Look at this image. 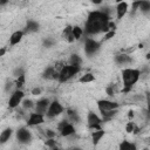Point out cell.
Instances as JSON below:
<instances>
[{
  "label": "cell",
  "instance_id": "1",
  "mask_svg": "<svg viewBox=\"0 0 150 150\" xmlns=\"http://www.w3.org/2000/svg\"><path fill=\"white\" fill-rule=\"evenodd\" d=\"M109 15L104 12H90L86 22V32L88 34H98L101 32H109Z\"/></svg>",
  "mask_w": 150,
  "mask_h": 150
},
{
  "label": "cell",
  "instance_id": "2",
  "mask_svg": "<svg viewBox=\"0 0 150 150\" xmlns=\"http://www.w3.org/2000/svg\"><path fill=\"white\" fill-rule=\"evenodd\" d=\"M141 76V71L138 69H132V68H127L122 71V79H123V93H128L131 90V87L138 81Z\"/></svg>",
  "mask_w": 150,
  "mask_h": 150
},
{
  "label": "cell",
  "instance_id": "3",
  "mask_svg": "<svg viewBox=\"0 0 150 150\" xmlns=\"http://www.w3.org/2000/svg\"><path fill=\"white\" fill-rule=\"evenodd\" d=\"M80 70V66H64L61 71H60V76H59V81L60 82H66L69 79H71L75 74H77Z\"/></svg>",
  "mask_w": 150,
  "mask_h": 150
},
{
  "label": "cell",
  "instance_id": "4",
  "mask_svg": "<svg viewBox=\"0 0 150 150\" xmlns=\"http://www.w3.org/2000/svg\"><path fill=\"white\" fill-rule=\"evenodd\" d=\"M97 107H98V110L101 111L102 116L105 115L108 111H114L118 108V104L116 102H112V101H108V100H100L97 102Z\"/></svg>",
  "mask_w": 150,
  "mask_h": 150
},
{
  "label": "cell",
  "instance_id": "5",
  "mask_svg": "<svg viewBox=\"0 0 150 150\" xmlns=\"http://www.w3.org/2000/svg\"><path fill=\"white\" fill-rule=\"evenodd\" d=\"M62 110H63V107L57 101H54V102L50 103V105H49V108H48L46 114H47L48 117H55V116L60 115L62 112Z\"/></svg>",
  "mask_w": 150,
  "mask_h": 150
},
{
  "label": "cell",
  "instance_id": "6",
  "mask_svg": "<svg viewBox=\"0 0 150 150\" xmlns=\"http://www.w3.org/2000/svg\"><path fill=\"white\" fill-rule=\"evenodd\" d=\"M100 48V45L98 42H96L95 40L93 39H87L86 40V43H84V50L87 53V55H93L95 54Z\"/></svg>",
  "mask_w": 150,
  "mask_h": 150
},
{
  "label": "cell",
  "instance_id": "7",
  "mask_svg": "<svg viewBox=\"0 0 150 150\" xmlns=\"http://www.w3.org/2000/svg\"><path fill=\"white\" fill-rule=\"evenodd\" d=\"M22 98H23V93H22L21 90H19V89L15 90V91L12 94V96H11V98H9V101H8L9 108H16V107L19 105V103H21Z\"/></svg>",
  "mask_w": 150,
  "mask_h": 150
},
{
  "label": "cell",
  "instance_id": "8",
  "mask_svg": "<svg viewBox=\"0 0 150 150\" xmlns=\"http://www.w3.org/2000/svg\"><path fill=\"white\" fill-rule=\"evenodd\" d=\"M101 118L94 114V112H89L88 114V125L90 129H95V130H101L100 124H101Z\"/></svg>",
  "mask_w": 150,
  "mask_h": 150
},
{
  "label": "cell",
  "instance_id": "9",
  "mask_svg": "<svg viewBox=\"0 0 150 150\" xmlns=\"http://www.w3.org/2000/svg\"><path fill=\"white\" fill-rule=\"evenodd\" d=\"M16 138H18V141L20 143H28L30 141L32 136H30V132L27 129L21 128V129H19L16 131Z\"/></svg>",
  "mask_w": 150,
  "mask_h": 150
},
{
  "label": "cell",
  "instance_id": "10",
  "mask_svg": "<svg viewBox=\"0 0 150 150\" xmlns=\"http://www.w3.org/2000/svg\"><path fill=\"white\" fill-rule=\"evenodd\" d=\"M59 130L61 131V135L62 136H70V135H73L74 134V127L71 125V124H69V123H67L66 121H62V123H60V125H59Z\"/></svg>",
  "mask_w": 150,
  "mask_h": 150
},
{
  "label": "cell",
  "instance_id": "11",
  "mask_svg": "<svg viewBox=\"0 0 150 150\" xmlns=\"http://www.w3.org/2000/svg\"><path fill=\"white\" fill-rule=\"evenodd\" d=\"M49 105H50V103H49V100H47V98H42V100L38 101V102H36V105H35L36 112L43 115V114L48 110Z\"/></svg>",
  "mask_w": 150,
  "mask_h": 150
},
{
  "label": "cell",
  "instance_id": "12",
  "mask_svg": "<svg viewBox=\"0 0 150 150\" xmlns=\"http://www.w3.org/2000/svg\"><path fill=\"white\" fill-rule=\"evenodd\" d=\"M27 123H28V125H39V124L43 123V116L38 112H32L29 115Z\"/></svg>",
  "mask_w": 150,
  "mask_h": 150
},
{
  "label": "cell",
  "instance_id": "13",
  "mask_svg": "<svg viewBox=\"0 0 150 150\" xmlns=\"http://www.w3.org/2000/svg\"><path fill=\"white\" fill-rule=\"evenodd\" d=\"M59 76H60V73L54 67H48L43 73L45 79H59Z\"/></svg>",
  "mask_w": 150,
  "mask_h": 150
},
{
  "label": "cell",
  "instance_id": "14",
  "mask_svg": "<svg viewBox=\"0 0 150 150\" xmlns=\"http://www.w3.org/2000/svg\"><path fill=\"white\" fill-rule=\"evenodd\" d=\"M116 12H117V19H122L125 15V13L128 12V4L124 2V1L123 2H118Z\"/></svg>",
  "mask_w": 150,
  "mask_h": 150
},
{
  "label": "cell",
  "instance_id": "15",
  "mask_svg": "<svg viewBox=\"0 0 150 150\" xmlns=\"http://www.w3.org/2000/svg\"><path fill=\"white\" fill-rule=\"evenodd\" d=\"M22 36H23V32H21V30H16V32H14V33L11 35V38H9V43H11L12 46L19 43V42L21 41Z\"/></svg>",
  "mask_w": 150,
  "mask_h": 150
},
{
  "label": "cell",
  "instance_id": "16",
  "mask_svg": "<svg viewBox=\"0 0 150 150\" xmlns=\"http://www.w3.org/2000/svg\"><path fill=\"white\" fill-rule=\"evenodd\" d=\"M115 61H116L118 64L130 63V62H131V57H130L129 55H127V54H118V55H116Z\"/></svg>",
  "mask_w": 150,
  "mask_h": 150
},
{
  "label": "cell",
  "instance_id": "17",
  "mask_svg": "<svg viewBox=\"0 0 150 150\" xmlns=\"http://www.w3.org/2000/svg\"><path fill=\"white\" fill-rule=\"evenodd\" d=\"M39 30V23L35 21H28L27 26H26V32L28 33H33V32H38Z\"/></svg>",
  "mask_w": 150,
  "mask_h": 150
},
{
  "label": "cell",
  "instance_id": "18",
  "mask_svg": "<svg viewBox=\"0 0 150 150\" xmlns=\"http://www.w3.org/2000/svg\"><path fill=\"white\" fill-rule=\"evenodd\" d=\"M104 135V131L103 130H97V131H93L91 134V139H93V143L94 144H97L100 142V139L103 137Z\"/></svg>",
  "mask_w": 150,
  "mask_h": 150
},
{
  "label": "cell",
  "instance_id": "19",
  "mask_svg": "<svg viewBox=\"0 0 150 150\" xmlns=\"http://www.w3.org/2000/svg\"><path fill=\"white\" fill-rule=\"evenodd\" d=\"M11 135H12V129H11V128L5 129V130L1 132V135H0V142H1V143L7 142V141L9 139V137H11Z\"/></svg>",
  "mask_w": 150,
  "mask_h": 150
},
{
  "label": "cell",
  "instance_id": "20",
  "mask_svg": "<svg viewBox=\"0 0 150 150\" xmlns=\"http://www.w3.org/2000/svg\"><path fill=\"white\" fill-rule=\"evenodd\" d=\"M120 150H137L136 145L134 143H130L128 141H123L120 145Z\"/></svg>",
  "mask_w": 150,
  "mask_h": 150
},
{
  "label": "cell",
  "instance_id": "21",
  "mask_svg": "<svg viewBox=\"0 0 150 150\" xmlns=\"http://www.w3.org/2000/svg\"><path fill=\"white\" fill-rule=\"evenodd\" d=\"M138 8L142 12H149L150 11V1H139L138 2Z\"/></svg>",
  "mask_w": 150,
  "mask_h": 150
},
{
  "label": "cell",
  "instance_id": "22",
  "mask_svg": "<svg viewBox=\"0 0 150 150\" xmlns=\"http://www.w3.org/2000/svg\"><path fill=\"white\" fill-rule=\"evenodd\" d=\"M93 81H94V75L90 74V73L84 74V75L81 76V79H80V82H81V83H88V82H93Z\"/></svg>",
  "mask_w": 150,
  "mask_h": 150
},
{
  "label": "cell",
  "instance_id": "23",
  "mask_svg": "<svg viewBox=\"0 0 150 150\" xmlns=\"http://www.w3.org/2000/svg\"><path fill=\"white\" fill-rule=\"evenodd\" d=\"M67 114H68V116H69V120H70V121H73V122H79V121H80L79 114H77L76 111L68 109V110H67Z\"/></svg>",
  "mask_w": 150,
  "mask_h": 150
},
{
  "label": "cell",
  "instance_id": "24",
  "mask_svg": "<svg viewBox=\"0 0 150 150\" xmlns=\"http://www.w3.org/2000/svg\"><path fill=\"white\" fill-rule=\"evenodd\" d=\"M81 35H82V29H81V27H79V26L73 27V36L75 38V40H79V39L81 38Z\"/></svg>",
  "mask_w": 150,
  "mask_h": 150
},
{
  "label": "cell",
  "instance_id": "25",
  "mask_svg": "<svg viewBox=\"0 0 150 150\" xmlns=\"http://www.w3.org/2000/svg\"><path fill=\"white\" fill-rule=\"evenodd\" d=\"M70 64H71V66H80V64H81V59H80V56L73 54V55L70 56Z\"/></svg>",
  "mask_w": 150,
  "mask_h": 150
},
{
  "label": "cell",
  "instance_id": "26",
  "mask_svg": "<svg viewBox=\"0 0 150 150\" xmlns=\"http://www.w3.org/2000/svg\"><path fill=\"white\" fill-rule=\"evenodd\" d=\"M23 84H25V74H23V75H20V76L16 79V81H15V86L18 87V89L21 88Z\"/></svg>",
  "mask_w": 150,
  "mask_h": 150
},
{
  "label": "cell",
  "instance_id": "27",
  "mask_svg": "<svg viewBox=\"0 0 150 150\" xmlns=\"http://www.w3.org/2000/svg\"><path fill=\"white\" fill-rule=\"evenodd\" d=\"M71 34H73V27H70V26H67V27L64 28V30H63V38L68 39V38H69Z\"/></svg>",
  "mask_w": 150,
  "mask_h": 150
},
{
  "label": "cell",
  "instance_id": "28",
  "mask_svg": "<svg viewBox=\"0 0 150 150\" xmlns=\"http://www.w3.org/2000/svg\"><path fill=\"white\" fill-rule=\"evenodd\" d=\"M22 105H23L25 109H29V108L33 107V102H32L30 100H25L23 103H22Z\"/></svg>",
  "mask_w": 150,
  "mask_h": 150
},
{
  "label": "cell",
  "instance_id": "29",
  "mask_svg": "<svg viewBox=\"0 0 150 150\" xmlns=\"http://www.w3.org/2000/svg\"><path fill=\"white\" fill-rule=\"evenodd\" d=\"M125 129H127V131H128V132H132V131H134V129H135V124H134V122H128V124H127Z\"/></svg>",
  "mask_w": 150,
  "mask_h": 150
},
{
  "label": "cell",
  "instance_id": "30",
  "mask_svg": "<svg viewBox=\"0 0 150 150\" xmlns=\"http://www.w3.org/2000/svg\"><path fill=\"white\" fill-rule=\"evenodd\" d=\"M46 144H47L49 148H52V149H53L54 146H56V142H55L53 138H48V139L46 141Z\"/></svg>",
  "mask_w": 150,
  "mask_h": 150
},
{
  "label": "cell",
  "instance_id": "31",
  "mask_svg": "<svg viewBox=\"0 0 150 150\" xmlns=\"http://www.w3.org/2000/svg\"><path fill=\"white\" fill-rule=\"evenodd\" d=\"M114 35H115V32H114V30H110V32H108V33L105 34V38H104V39H105V40H109V39H111Z\"/></svg>",
  "mask_w": 150,
  "mask_h": 150
},
{
  "label": "cell",
  "instance_id": "32",
  "mask_svg": "<svg viewBox=\"0 0 150 150\" xmlns=\"http://www.w3.org/2000/svg\"><path fill=\"white\" fill-rule=\"evenodd\" d=\"M46 135H47V137L53 138V137L55 136V132H54V131H52V130H47V131H46Z\"/></svg>",
  "mask_w": 150,
  "mask_h": 150
},
{
  "label": "cell",
  "instance_id": "33",
  "mask_svg": "<svg viewBox=\"0 0 150 150\" xmlns=\"http://www.w3.org/2000/svg\"><path fill=\"white\" fill-rule=\"evenodd\" d=\"M45 46L46 47H50L52 45H53V40H50V39H47V40H45Z\"/></svg>",
  "mask_w": 150,
  "mask_h": 150
},
{
  "label": "cell",
  "instance_id": "34",
  "mask_svg": "<svg viewBox=\"0 0 150 150\" xmlns=\"http://www.w3.org/2000/svg\"><path fill=\"white\" fill-rule=\"evenodd\" d=\"M32 94H33V95H40V94H41V89H40V88H34V89L32 90Z\"/></svg>",
  "mask_w": 150,
  "mask_h": 150
},
{
  "label": "cell",
  "instance_id": "35",
  "mask_svg": "<svg viewBox=\"0 0 150 150\" xmlns=\"http://www.w3.org/2000/svg\"><path fill=\"white\" fill-rule=\"evenodd\" d=\"M146 98H148V112H149V116H150V93L146 94Z\"/></svg>",
  "mask_w": 150,
  "mask_h": 150
},
{
  "label": "cell",
  "instance_id": "36",
  "mask_svg": "<svg viewBox=\"0 0 150 150\" xmlns=\"http://www.w3.org/2000/svg\"><path fill=\"white\" fill-rule=\"evenodd\" d=\"M107 94L110 95V96L114 95V89H112V87H108V88H107Z\"/></svg>",
  "mask_w": 150,
  "mask_h": 150
},
{
  "label": "cell",
  "instance_id": "37",
  "mask_svg": "<svg viewBox=\"0 0 150 150\" xmlns=\"http://www.w3.org/2000/svg\"><path fill=\"white\" fill-rule=\"evenodd\" d=\"M128 116H129V118H132V117H134V112H132V111H129Z\"/></svg>",
  "mask_w": 150,
  "mask_h": 150
},
{
  "label": "cell",
  "instance_id": "38",
  "mask_svg": "<svg viewBox=\"0 0 150 150\" xmlns=\"http://www.w3.org/2000/svg\"><path fill=\"white\" fill-rule=\"evenodd\" d=\"M4 54H5V48H2V49L0 50V56H2Z\"/></svg>",
  "mask_w": 150,
  "mask_h": 150
},
{
  "label": "cell",
  "instance_id": "39",
  "mask_svg": "<svg viewBox=\"0 0 150 150\" xmlns=\"http://www.w3.org/2000/svg\"><path fill=\"white\" fill-rule=\"evenodd\" d=\"M69 150H81V149L80 148H70Z\"/></svg>",
  "mask_w": 150,
  "mask_h": 150
},
{
  "label": "cell",
  "instance_id": "40",
  "mask_svg": "<svg viewBox=\"0 0 150 150\" xmlns=\"http://www.w3.org/2000/svg\"><path fill=\"white\" fill-rule=\"evenodd\" d=\"M52 150H60V149H59V148H57V146H54V148H53V149H52Z\"/></svg>",
  "mask_w": 150,
  "mask_h": 150
},
{
  "label": "cell",
  "instance_id": "41",
  "mask_svg": "<svg viewBox=\"0 0 150 150\" xmlns=\"http://www.w3.org/2000/svg\"><path fill=\"white\" fill-rule=\"evenodd\" d=\"M146 57H148V59H150V52H149V53L146 54Z\"/></svg>",
  "mask_w": 150,
  "mask_h": 150
},
{
  "label": "cell",
  "instance_id": "42",
  "mask_svg": "<svg viewBox=\"0 0 150 150\" xmlns=\"http://www.w3.org/2000/svg\"><path fill=\"white\" fill-rule=\"evenodd\" d=\"M144 150H148V149H144Z\"/></svg>",
  "mask_w": 150,
  "mask_h": 150
}]
</instances>
